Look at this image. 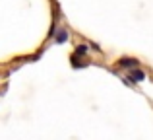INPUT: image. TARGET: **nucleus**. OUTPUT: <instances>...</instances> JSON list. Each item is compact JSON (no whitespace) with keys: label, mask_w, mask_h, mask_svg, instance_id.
Masks as SVG:
<instances>
[{"label":"nucleus","mask_w":153,"mask_h":140,"mask_svg":"<svg viewBox=\"0 0 153 140\" xmlns=\"http://www.w3.org/2000/svg\"><path fill=\"white\" fill-rule=\"evenodd\" d=\"M138 64H140L138 58H130V57H122L118 61V66H120V68H138Z\"/></svg>","instance_id":"nucleus-1"},{"label":"nucleus","mask_w":153,"mask_h":140,"mask_svg":"<svg viewBox=\"0 0 153 140\" xmlns=\"http://www.w3.org/2000/svg\"><path fill=\"white\" fill-rule=\"evenodd\" d=\"M143 80H146V72L138 70V68H134L130 72V76H128V82L130 84H138V82H143Z\"/></svg>","instance_id":"nucleus-2"},{"label":"nucleus","mask_w":153,"mask_h":140,"mask_svg":"<svg viewBox=\"0 0 153 140\" xmlns=\"http://www.w3.org/2000/svg\"><path fill=\"white\" fill-rule=\"evenodd\" d=\"M54 41H56V43H64V41H68V31H66V29H60L58 33H56Z\"/></svg>","instance_id":"nucleus-3"},{"label":"nucleus","mask_w":153,"mask_h":140,"mask_svg":"<svg viewBox=\"0 0 153 140\" xmlns=\"http://www.w3.org/2000/svg\"><path fill=\"white\" fill-rule=\"evenodd\" d=\"M87 53V45H78L76 47V55H85Z\"/></svg>","instance_id":"nucleus-4"}]
</instances>
